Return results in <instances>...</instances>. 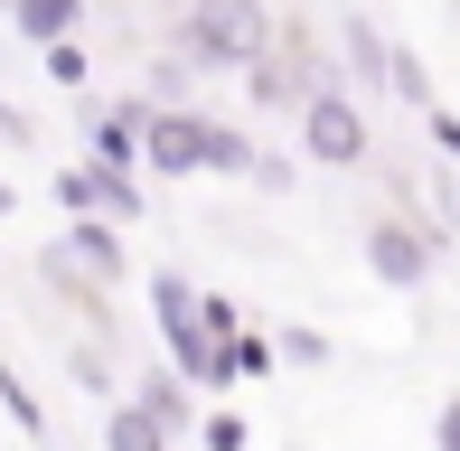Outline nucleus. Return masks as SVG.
<instances>
[{
  "label": "nucleus",
  "instance_id": "nucleus-1",
  "mask_svg": "<svg viewBox=\"0 0 460 451\" xmlns=\"http://www.w3.org/2000/svg\"><path fill=\"white\" fill-rule=\"evenodd\" d=\"M151 320H160V348H170V367L198 385V395H226V385H244V376H235V348L207 339V292H198L188 273H170V263L151 273Z\"/></svg>",
  "mask_w": 460,
  "mask_h": 451
},
{
  "label": "nucleus",
  "instance_id": "nucleus-2",
  "mask_svg": "<svg viewBox=\"0 0 460 451\" xmlns=\"http://www.w3.org/2000/svg\"><path fill=\"white\" fill-rule=\"evenodd\" d=\"M273 0H188L179 10V57L198 75H244L263 48H273Z\"/></svg>",
  "mask_w": 460,
  "mask_h": 451
},
{
  "label": "nucleus",
  "instance_id": "nucleus-3",
  "mask_svg": "<svg viewBox=\"0 0 460 451\" xmlns=\"http://www.w3.org/2000/svg\"><path fill=\"white\" fill-rule=\"evenodd\" d=\"M442 226H423L413 208H376L367 217V235H358V254H367V273L385 282V292H432V273H442Z\"/></svg>",
  "mask_w": 460,
  "mask_h": 451
},
{
  "label": "nucleus",
  "instance_id": "nucleus-4",
  "mask_svg": "<svg viewBox=\"0 0 460 451\" xmlns=\"http://www.w3.org/2000/svg\"><path fill=\"white\" fill-rule=\"evenodd\" d=\"M122 113L141 122V160H151V179H207V151H217V122H207V113L141 104V94H122Z\"/></svg>",
  "mask_w": 460,
  "mask_h": 451
},
{
  "label": "nucleus",
  "instance_id": "nucleus-5",
  "mask_svg": "<svg viewBox=\"0 0 460 451\" xmlns=\"http://www.w3.org/2000/svg\"><path fill=\"white\" fill-rule=\"evenodd\" d=\"M291 122H301V160L310 170H358V160L376 151V122H367V104L348 85H320Z\"/></svg>",
  "mask_w": 460,
  "mask_h": 451
},
{
  "label": "nucleus",
  "instance_id": "nucleus-6",
  "mask_svg": "<svg viewBox=\"0 0 460 451\" xmlns=\"http://www.w3.org/2000/svg\"><path fill=\"white\" fill-rule=\"evenodd\" d=\"M48 189H57V208H66V217H113V226H141V217H151L141 179H122V170H94L85 151H75L66 170L48 179Z\"/></svg>",
  "mask_w": 460,
  "mask_h": 451
},
{
  "label": "nucleus",
  "instance_id": "nucleus-7",
  "mask_svg": "<svg viewBox=\"0 0 460 451\" xmlns=\"http://www.w3.org/2000/svg\"><path fill=\"white\" fill-rule=\"evenodd\" d=\"M57 254H66L75 273H94L103 292H122V282H132V244H122V226H113V217H66Z\"/></svg>",
  "mask_w": 460,
  "mask_h": 451
},
{
  "label": "nucleus",
  "instance_id": "nucleus-8",
  "mask_svg": "<svg viewBox=\"0 0 460 451\" xmlns=\"http://www.w3.org/2000/svg\"><path fill=\"white\" fill-rule=\"evenodd\" d=\"M0 29L29 48H66V38H85V0H0Z\"/></svg>",
  "mask_w": 460,
  "mask_h": 451
},
{
  "label": "nucleus",
  "instance_id": "nucleus-9",
  "mask_svg": "<svg viewBox=\"0 0 460 451\" xmlns=\"http://www.w3.org/2000/svg\"><path fill=\"white\" fill-rule=\"evenodd\" d=\"M339 57H348L339 85H348V94H376V85H385V66H394V38H376V19L348 10V19H339Z\"/></svg>",
  "mask_w": 460,
  "mask_h": 451
},
{
  "label": "nucleus",
  "instance_id": "nucleus-10",
  "mask_svg": "<svg viewBox=\"0 0 460 451\" xmlns=\"http://www.w3.org/2000/svg\"><path fill=\"white\" fill-rule=\"evenodd\" d=\"M170 442H179V433H170L141 395H113V404H103V451H170Z\"/></svg>",
  "mask_w": 460,
  "mask_h": 451
},
{
  "label": "nucleus",
  "instance_id": "nucleus-11",
  "mask_svg": "<svg viewBox=\"0 0 460 451\" xmlns=\"http://www.w3.org/2000/svg\"><path fill=\"white\" fill-rule=\"evenodd\" d=\"M85 160H94V170H122V179H141V122L132 113H94L85 122Z\"/></svg>",
  "mask_w": 460,
  "mask_h": 451
},
{
  "label": "nucleus",
  "instance_id": "nucleus-12",
  "mask_svg": "<svg viewBox=\"0 0 460 451\" xmlns=\"http://www.w3.org/2000/svg\"><path fill=\"white\" fill-rule=\"evenodd\" d=\"M132 395H141V404H151V414H160V423H170V433H179V442H188V433H198V423H207V414H198V385H188V376H179V367H151V376H141V385H132Z\"/></svg>",
  "mask_w": 460,
  "mask_h": 451
},
{
  "label": "nucleus",
  "instance_id": "nucleus-13",
  "mask_svg": "<svg viewBox=\"0 0 460 451\" xmlns=\"http://www.w3.org/2000/svg\"><path fill=\"white\" fill-rule=\"evenodd\" d=\"M38 273H48V282H57V292H66V301H75V311H85V320H94V330H103V320H113V292H103V282H94V273H75V263H66V254H57V244H38Z\"/></svg>",
  "mask_w": 460,
  "mask_h": 451
},
{
  "label": "nucleus",
  "instance_id": "nucleus-14",
  "mask_svg": "<svg viewBox=\"0 0 460 451\" xmlns=\"http://www.w3.org/2000/svg\"><path fill=\"white\" fill-rule=\"evenodd\" d=\"M254 160H263V141L244 132V122H217V151H207V179H254Z\"/></svg>",
  "mask_w": 460,
  "mask_h": 451
},
{
  "label": "nucleus",
  "instance_id": "nucleus-15",
  "mask_svg": "<svg viewBox=\"0 0 460 451\" xmlns=\"http://www.w3.org/2000/svg\"><path fill=\"white\" fill-rule=\"evenodd\" d=\"M0 404H10V423H19V433H29V442H38V433H48V404H38V385H29V376H19V367H10V358H0Z\"/></svg>",
  "mask_w": 460,
  "mask_h": 451
},
{
  "label": "nucleus",
  "instance_id": "nucleus-16",
  "mask_svg": "<svg viewBox=\"0 0 460 451\" xmlns=\"http://www.w3.org/2000/svg\"><path fill=\"white\" fill-rule=\"evenodd\" d=\"M385 94H394V104H413V113H423V104H442V94H432V66H423L413 48H394V66H385Z\"/></svg>",
  "mask_w": 460,
  "mask_h": 451
},
{
  "label": "nucleus",
  "instance_id": "nucleus-17",
  "mask_svg": "<svg viewBox=\"0 0 460 451\" xmlns=\"http://www.w3.org/2000/svg\"><path fill=\"white\" fill-rule=\"evenodd\" d=\"M38 66H48V85H66V94H85V75H94V57H85V38H66V48H38Z\"/></svg>",
  "mask_w": 460,
  "mask_h": 451
},
{
  "label": "nucleus",
  "instance_id": "nucleus-18",
  "mask_svg": "<svg viewBox=\"0 0 460 451\" xmlns=\"http://www.w3.org/2000/svg\"><path fill=\"white\" fill-rule=\"evenodd\" d=\"M66 376H75V395H103V404H113V358H103L94 339H85V348H66Z\"/></svg>",
  "mask_w": 460,
  "mask_h": 451
},
{
  "label": "nucleus",
  "instance_id": "nucleus-19",
  "mask_svg": "<svg viewBox=\"0 0 460 451\" xmlns=\"http://www.w3.org/2000/svg\"><path fill=\"white\" fill-rule=\"evenodd\" d=\"M188 75H198V66H188V57L170 48V57L151 66V75H141V104H188Z\"/></svg>",
  "mask_w": 460,
  "mask_h": 451
},
{
  "label": "nucleus",
  "instance_id": "nucleus-20",
  "mask_svg": "<svg viewBox=\"0 0 460 451\" xmlns=\"http://www.w3.org/2000/svg\"><path fill=\"white\" fill-rule=\"evenodd\" d=\"M273 367H282V339L244 320V330H235V376H273Z\"/></svg>",
  "mask_w": 460,
  "mask_h": 451
},
{
  "label": "nucleus",
  "instance_id": "nucleus-21",
  "mask_svg": "<svg viewBox=\"0 0 460 451\" xmlns=\"http://www.w3.org/2000/svg\"><path fill=\"white\" fill-rule=\"evenodd\" d=\"M244 442H254V433H244V414H235V404L198 423V451H244Z\"/></svg>",
  "mask_w": 460,
  "mask_h": 451
},
{
  "label": "nucleus",
  "instance_id": "nucleus-22",
  "mask_svg": "<svg viewBox=\"0 0 460 451\" xmlns=\"http://www.w3.org/2000/svg\"><path fill=\"white\" fill-rule=\"evenodd\" d=\"M273 339H282V358H291V367H329V339H320V330H301V320H291V330H273Z\"/></svg>",
  "mask_w": 460,
  "mask_h": 451
},
{
  "label": "nucleus",
  "instance_id": "nucleus-23",
  "mask_svg": "<svg viewBox=\"0 0 460 451\" xmlns=\"http://www.w3.org/2000/svg\"><path fill=\"white\" fill-rule=\"evenodd\" d=\"M254 189H263V198H282V189H301V170H291L282 151H263V160H254Z\"/></svg>",
  "mask_w": 460,
  "mask_h": 451
},
{
  "label": "nucleus",
  "instance_id": "nucleus-24",
  "mask_svg": "<svg viewBox=\"0 0 460 451\" xmlns=\"http://www.w3.org/2000/svg\"><path fill=\"white\" fill-rule=\"evenodd\" d=\"M423 132H432V151L460 160V113H451V104H423Z\"/></svg>",
  "mask_w": 460,
  "mask_h": 451
},
{
  "label": "nucleus",
  "instance_id": "nucleus-25",
  "mask_svg": "<svg viewBox=\"0 0 460 451\" xmlns=\"http://www.w3.org/2000/svg\"><path fill=\"white\" fill-rule=\"evenodd\" d=\"M432 451H460V395L432 404Z\"/></svg>",
  "mask_w": 460,
  "mask_h": 451
},
{
  "label": "nucleus",
  "instance_id": "nucleus-26",
  "mask_svg": "<svg viewBox=\"0 0 460 451\" xmlns=\"http://www.w3.org/2000/svg\"><path fill=\"white\" fill-rule=\"evenodd\" d=\"M0 141H10V151H38V122L19 113V104H0Z\"/></svg>",
  "mask_w": 460,
  "mask_h": 451
},
{
  "label": "nucleus",
  "instance_id": "nucleus-27",
  "mask_svg": "<svg viewBox=\"0 0 460 451\" xmlns=\"http://www.w3.org/2000/svg\"><path fill=\"white\" fill-rule=\"evenodd\" d=\"M10 208H19V189H10V179H0V226H10Z\"/></svg>",
  "mask_w": 460,
  "mask_h": 451
},
{
  "label": "nucleus",
  "instance_id": "nucleus-28",
  "mask_svg": "<svg viewBox=\"0 0 460 451\" xmlns=\"http://www.w3.org/2000/svg\"><path fill=\"white\" fill-rule=\"evenodd\" d=\"M160 10H188V0H160Z\"/></svg>",
  "mask_w": 460,
  "mask_h": 451
}]
</instances>
